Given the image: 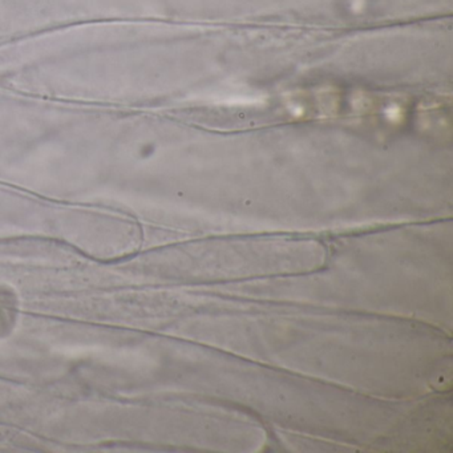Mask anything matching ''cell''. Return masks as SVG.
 I'll use <instances>...</instances> for the list:
<instances>
[{
  "instance_id": "cell-1",
  "label": "cell",
  "mask_w": 453,
  "mask_h": 453,
  "mask_svg": "<svg viewBox=\"0 0 453 453\" xmlns=\"http://www.w3.org/2000/svg\"><path fill=\"white\" fill-rule=\"evenodd\" d=\"M14 303L12 299L0 296V335H4V330H9L14 320Z\"/></svg>"
}]
</instances>
